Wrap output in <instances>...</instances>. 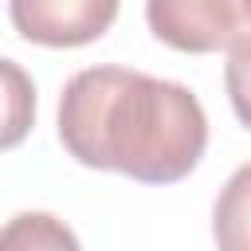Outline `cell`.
Returning <instances> with one entry per match:
<instances>
[{"instance_id": "obj_3", "label": "cell", "mask_w": 251, "mask_h": 251, "mask_svg": "<svg viewBox=\"0 0 251 251\" xmlns=\"http://www.w3.org/2000/svg\"><path fill=\"white\" fill-rule=\"evenodd\" d=\"M8 16L27 43L82 47L110 31L118 0H8Z\"/></svg>"}, {"instance_id": "obj_2", "label": "cell", "mask_w": 251, "mask_h": 251, "mask_svg": "<svg viewBox=\"0 0 251 251\" xmlns=\"http://www.w3.org/2000/svg\"><path fill=\"white\" fill-rule=\"evenodd\" d=\"M149 31L188 55L235 47L251 35V0H145Z\"/></svg>"}, {"instance_id": "obj_4", "label": "cell", "mask_w": 251, "mask_h": 251, "mask_svg": "<svg viewBox=\"0 0 251 251\" xmlns=\"http://www.w3.org/2000/svg\"><path fill=\"white\" fill-rule=\"evenodd\" d=\"M212 235L220 251H251V161L239 165L216 196Z\"/></svg>"}, {"instance_id": "obj_6", "label": "cell", "mask_w": 251, "mask_h": 251, "mask_svg": "<svg viewBox=\"0 0 251 251\" xmlns=\"http://www.w3.org/2000/svg\"><path fill=\"white\" fill-rule=\"evenodd\" d=\"M224 86H227V98H231L235 118L251 129V35H247V39H239V43L227 51Z\"/></svg>"}, {"instance_id": "obj_7", "label": "cell", "mask_w": 251, "mask_h": 251, "mask_svg": "<svg viewBox=\"0 0 251 251\" xmlns=\"http://www.w3.org/2000/svg\"><path fill=\"white\" fill-rule=\"evenodd\" d=\"M4 78H8V129H4V149H12L20 137H24V129H27V114H24V106L27 110H35V98H31V86H27V78H24V71L12 63V59H4Z\"/></svg>"}, {"instance_id": "obj_5", "label": "cell", "mask_w": 251, "mask_h": 251, "mask_svg": "<svg viewBox=\"0 0 251 251\" xmlns=\"http://www.w3.org/2000/svg\"><path fill=\"white\" fill-rule=\"evenodd\" d=\"M0 251H82L78 235L51 212H20L4 224Z\"/></svg>"}, {"instance_id": "obj_1", "label": "cell", "mask_w": 251, "mask_h": 251, "mask_svg": "<svg viewBox=\"0 0 251 251\" xmlns=\"http://www.w3.org/2000/svg\"><path fill=\"white\" fill-rule=\"evenodd\" d=\"M59 141L86 169H114L141 184L188 176L208 149L200 98L129 67H86L59 94Z\"/></svg>"}]
</instances>
